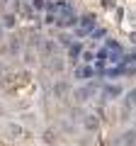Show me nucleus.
Segmentation results:
<instances>
[{
	"label": "nucleus",
	"mask_w": 136,
	"mask_h": 146,
	"mask_svg": "<svg viewBox=\"0 0 136 146\" xmlns=\"http://www.w3.org/2000/svg\"><path fill=\"white\" fill-rule=\"evenodd\" d=\"M32 7H34V10H44L46 3H44V0H32Z\"/></svg>",
	"instance_id": "2eb2a0df"
},
{
	"label": "nucleus",
	"mask_w": 136,
	"mask_h": 146,
	"mask_svg": "<svg viewBox=\"0 0 136 146\" xmlns=\"http://www.w3.org/2000/svg\"><path fill=\"white\" fill-rule=\"evenodd\" d=\"M44 141H46L49 146H53V144L58 141V134H56L53 129H46V131H44Z\"/></svg>",
	"instance_id": "9b49d317"
},
{
	"label": "nucleus",
	"mask_w": 136,
	"mask_h": 146,
	"mask_svg": "<svg viewBox=\"0 0 136 146\" xmlns=\"http://www.w3.org/2000/svg\"><path fill=\"white\" fill-rule=\"evenodd\" d=\"M95 76V68L92 66H80V68H75V78L78 80H88V78H92Z\"/></svg>",
	"instance_id": "39448f33"
},
{
	"label": "nucleus",
	"mask_w": 136,
	"mask_h": 146,
	"mask_svg": "<svg viewBox=\"0 0 136 146\" xmlns=\"http://www.w3.org/2000/svg\"><path fill=\"white\" fill-rule=\"evenodd\" d=\"M90 34H92V39H100V36H105V34H107V32H105V29H102V27H95V29H92V32H90Z\"/></svg>",
	"instance_id": "4468645a"
},
{
	"label": "nucleus",
	"mask_w": 136,
	"mask_h": 146,
	"mask_svg": "<svg viewBox=\"0 0 136 146\" xmlns=\"http://www.w3.org/2000/svg\"><path fill=\"white\" fill-rule=\"evenodd\" d=\"M114 146H136V131H134V129L124 131V134L117 139V144H114Z\"/></svg>",
	"instance_id": "20e7f679"
},
{
	"label": "nucleus",
	"mask_w": 136,
	"mask_h": 146,
	"mask_svg": "<svg viewBox=\"0 0 136 146\" xmlns=\"http://www.w3.org/2000/svg\"><path fill=\"white\" fill-rule=\"evenodd\" d=\"M53 25H58V27H75L78 25V17H75V12H66V15H56V22Z\"/></svg>",
	"instance_id": "7ed1b4c3"
},
{
	"label": "nucleus",
	"mask_w": 136,
	"mask_h": 146,
	"mask_svg": "<svg viewBox=\"0 0 136 146\" xmlns=\"http://www.w3.org/2000/svg\"><path fill=\"white\" fill-rule=\"evenodd\" d=\"M80 54H83V44H78V42H75V44H68V56L73 58V61L80 56Z\"/></svg>",
	"instance_id": "9d476101"
},
{
	"label": "nucleus",
	"mask_w": 136,
	"mask_h": 146,
	"mask_svg": "<svg viewBox=\"0 0 136 146\" xmlns=\"http://www.w3.org/2000/svg\"><path fill=\"white\" fill-rule=\"evenodd\" d=\"M80 56H83V61H88V63L92 61V54H90V51H85V54H80Z\"/></svg>",
	"instance_id": "a211bd4d"
},
{
	"label": "nucleus",
	"mask_w": 136,
	"mask_h": 146,
	"mask_svg": "<svg viewBox=\"0 0 136 146\" xmlns=\"http://www.w3.org/2000/svg\"><path fill=\"white\" fill-rule=\"evenodd\" d=\"M0 146H7V144H5V141H0Z\"/></svg>",
	"instance_id": "aec40b11"
},
{
	"label": "nucleus",
	"mask_w": 136,
	"mask_h": 146,
	"mask_svg": "<svg viewBox=\"0 0 136 146\" xmlns=\"http://www.w3.org/2000/svg\"><path fill=\"white\" fill-rule=\"evenodd\" d=\"M95 25H97V22H95V17H92V15H85V17H80V20H78V29H75V34H78V36L90 34V32L95 29Z\"/></svg>",
	"instance_id": "f03ea898"
},
{
	"label": "nucleus",
	"mask_w": 136,
	"mask_h": 146,
	"mask_svg": "<svg viewBox=\"0 0 136 146\" xmlns=\"http://www.w3.org/2000/svg\"><path fill=\"white\" fill-rule=\"evenodd\" d=\"M7 134H10L12 139H20V136H22V127L20 124H10V127H7Z\"/></svg>",
	"instance_id": "f8f14e48"
},
{
	"label": "nucleus",
	"mask_w": 136,
	"mask_h": 146,
	"mask_svg": "<svg viewBox=\"0 0 136 146\" xmlns=\"http://www.w3.org/2000/svg\"><path fill=\"white\" fill-rule=\"evenodd\" d=\"M51 68H53V71H61V68H63V63L56 58V61H51Z\"/></svg>",
	"instance_id": "f3484780"
},
{
	"label": "nucleus",
	"mask_w": 136,
	"mask_h": 146,
	"mask_svg": "<svg viewBox=\"0 0 136 146\" xmlns=\"http://www.w3.org/2000/svg\"><path fill=\"white\" fill-rule=\"evenodd\" d=\"M0 115H3V105H0Z\"/></svg>",
	"instance_id": "412c9836"
},
{
	"label": "nucleus",
	"mask_w": 136,
	"mask_h": 146,
	"mask_svg": "<svg viewBox=\"0 0 136 146\" xmlns=\"http://www.w3.org/2000/svg\"><path fill=\"white\" fill-rule=\"evenodd\" d=\"M68 90H71V85H68V83H56V85H53V95H56L58 100H63V98H66V95H68Z\"/></svg>",
	"instance_id": "1a4fd4ad"
},
{
	"label": "nucleus",
	"mask_w": 136,
	"mask_h": 146,
	"mask_svg": "<svg viewBox=\"0 0 136 146\" xmlns=\"http://www.w3.org/2000/svg\"><path fill=\"white\" fill-rule=\"evenodd\" d=\"M92 93H95V85H88V88H80V90H75V100H78V102H85V100H88Z\"/></svg>",
	"instance_id": "6e6552de"
},
{
	"label": "nucleus",
	"mask_w": 136,
	"mask_h": 146,
	"mask_svg": "<svg viewBox=\"0 0 136 146\" xmlns=\"http://www.w3.org/2000/svg\"><path fill=\"white\" fill-rule=\"evenodd\" d=\"M102 95H105L107 100H114V98H119V95H121V85H107V88L102 90Z\"/></svg>",
	"instance_id": "0eeeda50"
},
{
	"label": "nucleus",
	"mask_w": 136,
	"mask_h": 146,
	"mask_svg": "<svg viewBox=\"0 0 136 146\" xmlns=\"http://www.w3.org/2000/svg\"><path fill=\"white\" fill-rule=\"evenodd\" d=\"M134 131H136V124H134Z\"/></svg>",
	"instance_id": "4be33fe9"
},
{
	"label": "nucleus",
	"mask_w": 136,
	"mask_h": 146,
	"mask_svg": "<svg viewBox=\"0 0 136 146\" xmlns=\"http://www.w3.org/2000/svg\"><path fill=\"white\" fill-rule=\"evenodd\" d=\"M61 44H66V46H68V44H73V42H71V36H68V34H63L61 36Z\"/></svg>",
	"instance_id": "6ab92c4d"
},
{
	"label": "nucleus",
	"mask_w": 136,
	"mask_h": 146,
	"mask_svg": "<svg viewBox=\"0 0 136 146\" xmlns=\"http://www.w3.org/2000/svg\"><path fill=\"white\" fill-rule=\"evenodd\" d=\"M5 27H15V15H5Z\"/></svg>",
	"instance_id": "dca6fc26"
},
{
	"label": "nucleus",
	"mask_w": 136,
	"mask_h": 146,
	"mask_svg": "<svg viewBox=\"0 0 136 146\" xmlns=\"http://www.w3.org/2000/svg\"><path fill=\"white\" fill-rule=\"evenodd\" d=\"M83 127H85L88 131H97V127H100V119H97L95 115H85V117H83Z\"/></svg>",
	"instance_id": "423d86ee"
},
{
	"label": "nucleus",
	"mask_w": 136,
	"mask_h": 146,
	"mask_svg": "<svg viewBox=\"0 0 136 146\" xmlns=\"http://www.w3.org/2000/svg\"><path fill=\"white\" fill-rule=\"evenodd\" d=\"M126 105H129V107H134V105H136V88H134V90H129V98H126Z\"/></svg>",
	"instance_id": "ddd939ff"
},
{
	"label": "nucleus",
	"mask_w": 136,
	"mask_h": 146,
	"mask_svg": "<svg viewBox=\"0 0 136 146\" xmlns=\"http://www.w3.org/2000/svg\"><path fill=\"white\" fill-rule=\"evenodd\" d=\"M29 83V73L27 71H20V73H10V76H5V78L0 80V85L7 90H15V88H22V85Z\"/></svg>",
	"instance_id": "f257e3e1"
}]
</instances>
